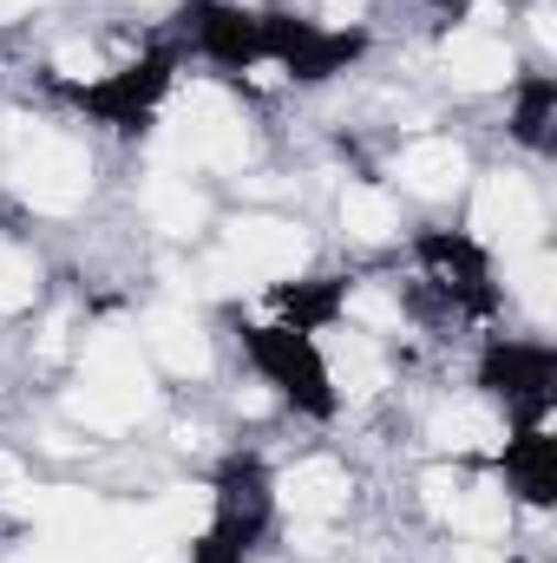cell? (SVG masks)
Masks as SVG:
<instances>
[{"label":"cell","instance_id":"cell-1","mask_svg":"<svg viewBox=\"0 0 557 563\" xmlns=\"http://www.w3.org/2000/svg\"><path fill=\"white\" fill-rule=\"evenodd\" d=\"M157 164L190 170V177H243L256 164V125L243 99L217 79L177 86L157 119Z\"/></svg>","mask_w":557,"mask_h":563},{"label":"cell","instance_id":"cell-2","mask_svg":"<svg viewBox=\"0 0 557 563\" xmlns=\"http://www.w3.org/2000/svg\"><path fill=\"white\" fill-rule=\"evenodd\" d=\"M157 407V367L144 361L132 328H92L79 341V380L66 387V420L79 432L119 439L151 420Z\"/></svg>","mask_w":557,"mask_h":563},{"label":"cell","instance_id":"cell-3","mask_svg":"<svg viewBox=\"0 0 557 563\" xmlns=\"http://www.w3.org/2000/svg\"><path fill=\"white\" fill-rule=\"evenodd\" d=\"M0 184L33 217H79L92 197V151L46 119H0Z\"/></svg>","mask_w":557,"mask_h":563},{"label":"cell","instance_id":"cell-4","mask_svg":"<svg viewBox=\"0 0 557 563\" xmlns=\"http://www.w3.org/2000/svg\"><path fill=\"white\" fill-rule=\"evenodd\" d=\"M270 498H276V511L288 518L295 551H302V558H321V551H335V525H341L348 505H354V472H348L335 452H308V459L282 465L276 485H270Z\"/></svg>","mask_w":557,"mask_h":563},{"label":"cell","instance_id":"cell-5","mask_svg":"<svg viewBox=\"0 0 557 563\" xmlns=\"http://www.w3.org/2000/svg\"><path fill=\"white\" fill-rule=\"evenodd\" d=\"M419 505L439 531L466 538V544H505L518 511H512V485L472 465H433L419 472Z\"/></svg>","mask_w":557,"mask_h":563},{"label":"cell","instance_id":"cell-6","mask_svg":"<svg viewBox=\"0 0 557 563\" xmlns=\"http://www.w3.org/2000/svg\"><path fill=\"white\" fill-rule=\"evenodd\" d=\"M466 230L479 250H499V256H518V250H538L545 243V223H551V203L538 190V177L525 170H485L466 184Z\"/></svg>","mask_w":557,"mask_h":563},{"label":"cell","instance_id":"cell-7","mask_svg":"<svg viewBox=\"0 0 557 563\" xmlns=\"http://www.w3.org/2000/svg\"><path fill=\"white\" fill-rule=\"evenodd\" d=\"M217 256L230 263V276L243 282V288H288V282L308 269L315 243L282 210H243V217H230L217 230Z\"/></svg>","mask_w":557,"mask_h":563},{"label":"cell","instance_id":"cell-8","mask_svg":"<svg viewBox=\"0 0 557 563\" xmlns=\"http://www.w3.org/2000/svg\"><path fill=\"white\" fill-rule=\"evenodd\" d=\"M308 341H315V367H321V394L328 400L374 407L394 387V354H387L381 334L348 328V321H321V328H308Z\"/></svg>","mask_w":557,"mask_h":563},{"label":"cell","instance_id":"cell-9","mask_svg":"<svg viewBox=\"0 0 557 563\" xmlns=\"http://www.w3.org/2000/svg\"><path fill=\"white\" fill-rule=\"evenodd\" d=\"M419 439L452 459V465H472V459H499L512 445V413L492 400V394H439L419 420Z\"/></svg>","mask_w":557,"mask_h":563},{"label":"cell","instance_id":"cell-10","mask_svg":"<svg viewBox=\"0 0 557 563\" xmlns=\"http://www.w3.org/2000/svg\"><path fill=\"white\" fill-rule=\"evenodd\" d=\"M132 334L164 380H210V367H217V341L190 301H151Z\"/></svg>","mask_w":557,"mask_h":563},{"label":"cell","instance_id":"cell-11","mask_svg":"<svg viewBox=\"0 0 557 563\" xmlns=\"http://www.w3.org/2000/svg\"><path fill=\"white\" fill-rule=\"evenodd\" d=\"M433 66H439V79H446L452 92L485 99V92H505V86L518 79V46H512L499 26H485V20H466V26H452V33L433 46Z\"/></svg>","mask_w":557,"mask_h":563},{"label":"cell","instance_id":"cell-12","mask_svg":"<svg viewBox=\"0 0 557 563\" xmlns=\"http://www.w3.org/2000/svg\"><path fill=\"white\" fill-rule=\"evenodd\" d=\"M139 217H144V230H157V236H171V243H197V236L217 223L210 190H204L190 170H171V164H151V170H144Z\"/></svg>","mask_w":557,"mask_h":563},{"label":"cell","instance_id":"cell-13","mask_svg":"<svg viewBox=\"0 0 557 563\" xmlns=\"http://www.w3.org/2000/svg\"><path fill=\"white\" fill-rule=\"evenodd\" d=\"M394 177H401V190L414 203H452L472 184V157H466V144L446 139V132H419V139L401 144Z\"/></svg>","mask_w":557,"mask_h":563},{"label":"cell","instance_id":"cell-14","mask_svg":"<svg viewBox=\"0 0 557 563\" xmlns=\"http://www.w3.org/2000/svg\"><path fill=\"white\" fill-rule=\"evenodd\" d=\"M335 223H341V236L354 250H387L401 236V197L387 184H374V177H348L335 190Z\"/></svg>","mask_w":557,"mask_h":563},{"label":"cell","instance_id":"cell-15","mask_svg":"<svg viewBox=\"0 0 557 563\" xmlns=\"http://www.w3.org/2000/svg\"><path fill=\"white\" fill-rule=\"evenodd\" d=\"M551 243H538V250H518V256H505V295L525 308V321L532 328H551Z\"/></svg>","mask_w":557,"mask_h":563},{"label":"cell","instance_id":"cell-16","mask_svg":"<svg viewBox=\"0 0 557 563\" xmlns=\"http://www.w3.org/2000/svg\"><path fill=\"white\" fill-rule=\"evenodd\" d=\"M40 256L13 236V230H0V314H26V308H40Z\"/></svg>","mask_w":557,"mask_h":563},{"label":"cell","instance_id":"cell-17","mask_svg":"<svg viewBox=\"0 0 557 563\" xmlns=\"http://www.w3.org/2000/svg\"><path fill=\"white\" fill-rule=\"evenodd\" d=\"M308 7V26H354L374 13V0H302Z\"/></svg>","mask_w":557,"mask_h":563},{"label":"cell","instance_id":"cell-18","mask_svg":"<svg viewBox=\"0 0 557 563\" xmlns=\"http://www.w3.org/2000/svg\"><path fill=\"white\" fill-rule=\"evenodd\" d=\"M452 563H512L505 544H466V538H452Z\"/></svg>","mask_w":557,"mask_h":563},{"label":"cell","instance_id":"cell-19","mask_svg":"<svg viewBox=\"0 0 557 563\" xmlns=\"http://www.w3.org/2000/svg\"><path fill=\"white\" fill-rule=\"evenodd\" d=\"M40 0H0V26H13V20H26Z\"/></svg>","mask_w":557,"mask_h":563},{"label":"cell","instance_id":"cell-20","mask_svg":"<svg viewBox=\"0 0 557 563\" xmlns=\"http://www.w3.org/2000/svg\"><path fill=\"white\" fill-rule=\"evenodd\" d=\"M263 563H288V558H263Z\"/></svg>","mask_w":557,"mask_h":563}]
</instances>
